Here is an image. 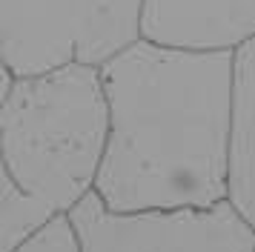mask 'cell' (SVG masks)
I'll return each instance as SVG.
<instances>
[{"mask_svg":"<svg viewBox=\"0 0 255 252\" xmlns=\"http://www.w3.org/2000/svg\"><path fill=\"white\" fill-rule=\"evenodd\" d=\"M109 140L95 192L127 209L209 206L230 198L235 49L140 37L101 66Z\"/></svg>","mask_w":255,"mask_h":252,"instance_id":"cell-1","label":"cell"},{"mask_svg":"<svg viewBox=\"0 0 255 252\" xmlns=\"http://www.w3.org/2000/svg\"><path fill=\"white\" fill-rule=\"evenodd\" d=\"M3 169L40 215L69 212L95 189L109 140L101 66L14 75L3 66Z\"/></svg>","mask_w":255,"mask_h":252,"instance_id":"cell-2","label":"cell"},{"mask_svg":"<svg viewBox=\"0 0 255 252\" xmlns=\"http://www.w3.org/2000/svg\"><path fill=\"white\" fill-rule=\"evenodd\" d=\"M146 0H0V57L14 75L104 66L143 37Z\"/></svg>","mask_w":255,"mask_h":252,"instance_id":"cell-3","label":"cell"},{"mask_svg":"<svg viewBox=\"0 0 255 252\" xmlns=\"http://www.w3.org/2000/svg\"><path fill=\"white\" fill-rule=\"evenodd\" d=\"M69 212L83 252H255V224L232 198L118 212L92 189Z\"/></svg>","mask_w":255,"mask_h":252,"instance_id":"cell-4","label":"cell"},{"mask_svg":"<svg viewBox=\"0 0 255 252\" xmlns=\"http://www.w3.org/2000/svg\"><path fill=\"white\" fill-rule=\"evenodd\" d=\"M143 37L192 49H238L255 37V0H146Z\"/></svg>","mask_w":255,"mask_h":252,"instance_id":"cell-5","label":"cell"},{"mask_svg":"<svg viewBox=\"0 0 255 252\" xmlns=\"http://www.w3.org/2000/svg\"><path fill=\"white\" fill-rule=\"evenodd\" d=\"M230 198L255 224V37L235 49V149Z\"/></svg>","mask_w":255,"mask_h":252,"instance_id":"cell-6","label":"cell"},{"mask_svg":"<svg viewBox=\"0 0 255 252\" xmlns=\"http://www.w3.org/2000/svg\"><path fill=\"white\" fill-rule=\"evenodd\" d=\"M12 252H83V241L72 212H58L29 232Z\"/></svg>","mask_w":255,"mask_h":252,"instance_id":"cell-7","label":"cell"}]
</instances>
